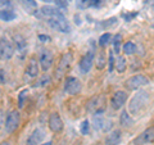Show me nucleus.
Here are the masks:
<instances>
[{"label":"nucleus","mask_w":154,"mask_h":145,"mask_svg":"<svg viewBox=\"0 0 154 145\" xmlns=\"http://www.w3.org/2000/svg\"><path fill=\"white\" fill-rule=\"evenodd\" d=\"M46 22H48V25L53 28V30H57V31H59L62 33H68L71 31L68 21H67V18L64 17V14L62 12L59 14H57V16L46 18Z\"/></svg>","instance_id":"nucleus-3"},{"label":"nucleus","mask_w":154,"mask_h":145,"mask_svg":"<svg viewBox=\"0 0 154 145\" xmlns=\"http://www.w3.org/2000/svg\"><path fill=\"white\" fill-rule=\"evenodd\" d=\"M119 125L122 127H131L134 125V118L127 109H123L119 114Z\"/></svg>","instance_id":"nucleus-18"},{"label":"nucleus","mask_w":154,"mask_h":145,"mask_svg":"<svg viewBox=\"0 0 154 145\" xmlns=\"http://www.w3.org/2000/svg\"><path fill=\"white\" fill-rule=\"evenodd\" d=\"M38 40H40L41 42H50L51 37L48 36V35H38Z\"/></svg>","instance_id":"nucleus-37"},{"label":"nucleus","mask_w":154,"mask_h":145,"mask_svg":"<svg viewBox=\"0 0 154 145\" xmlns=\"http://www.w3.org/2000/svg\"><path fill=\"white\" fill-rule=\"evenodd\" d=\"M114 50H109L108 51V71L109 73H112L116 68V59H114Z\"/></svg>","instance_id":"nucleus-25"},{"label":"nucleus","mask_w":154,"mask_h":145,"mask_svg":"<svg viewBox=\"0 0 154 145\" xmlns=\"http://www.w3.org/2000/svg\"><path fill=\"white\" fill-rule=\"evenodd\" d=\"M14 45H16V51L19 57V59H23L27 53V42L22 36H14Z\"/></svg>","instance_id":"nucleus-15"},{"label":"nucleus","mask_w":154,"mask_h":145,"mask_svg":"<svg viewBox=\"0 0 154 145\" xmlns=\"http://www.w3.org/2000/svg\"><path fill=\"white\" fill-rule=\"evenodd\" d=\"M105 0H90L91 8H102L104 5Z\"/></svg>","instance_id":"nucleus-33"},{"label":"nucleus","mask_w":154,"mask_h":145,"mask_svg":"<svg viewBox=\"0 0 154 145\" xmlns=\"http://www.w3.org/2000/svg\"><path fill=\"white\" fill-rule=\"evenodd\" d=\"M110 40H112V33H110V32H105V33H103V35L99 37V45L102 48L107 46L110 42Z\"/></svg>","instance_id":"nucleus-26"},{"label":"nucleus","mask_w":154,"mask_h":145,"mask_svg":"<svg viewBox=\"0 0 154 145\" xmlns=\"http://www.w3.org/2000/svg\"><path fill=\"white\" fill-rule=\"evenodd\" d=\"M150 84V81L146 76L144 75H134L130 79L126 80L125 82V88L128 91H135V90H140L143 86H146Z\"/></svg>","instance_id":"nucleus-5"},{"label":"nucleus","mask_w":154,"mask_h":145,"mask_svg":"<svg viewBox=\"0 0 154 145\" xmlns=\"http://www.w3.org/2000/svg\"><path fill=\"white\" fill-rule=\"evenodd\" d=\"M19 123H21V116H19V112L16 109L11 110V112L7 114L5 123H4L5 132L7 134H13L19 127Z\"/></svg>","instance_id":"nucleus-6"},{"label":"nucleus","mask_w":154,"mask_h":145,"mask_svg":"<svg viewBox=\"0 0 154 145\" xmlns=\"http://www.w3.org/2000/svg\"><path fill=\"white\" fill-rule=\"evenodd\" d=\"M54 4L57 8H59L60 11L62 9H67V7H68V3L66 2V0H54Z\"/></svg>","instance_id":"nucleus-32"},{"label":"nucleus","mask_w":154,"mask_h":145,"mask_svg":"<svg viewBox=\"0 0 154 145\" xmlns=\"http://www.w3.org/2000/svg\"><path fill=\"white\" fill-rule=\"evenodd\" d=\"M48 123H49V128L55 134L62 132L63 131V128H64L63 119H62L60 114L58 112H54V113H51L49 116V121H48Z\"/></svg>","instance_id":"nucleus-12"},{"label":"nucleus","mask_w":154,"mask_h":145,"mask_svg":"<svg viewBox=\"0 0 154 145\" xmlns=\"http://www.w3.org/2000/svg\"><path fill=\"white\" fill-rule=\"evenodd\" d=\"M40 2H44L45 4H49V3H54V0H40Z\"/></svg>","instance_id":"nucleus-40"},{"label":"nucleus","mask_w":154,"mask_h":145,"mask_svg":"<svg viewBox=\"0 0 154 145\" xmlns=\"http://www.w3.org/2000/svg\"><path fill=\"white\" fill-rule=\"evenodd\" d=\"M105 107H107V100L105 96L99 94V95H94L93 98H90L86 103V110L90 114H103Z\"/></svg>","instance_id":"nucleus-2"},{"label":"nucleus","mask_w":154,"mask_h":145,"mask_svg":"<svg viewBox=\"0 0 154 145\" xmlns=\"http://www.w3.org/2000/svg\"><path fill=\"white\" fill-rule=\"evenodd\" d=\"M113 21H114V17H113V18H109L108 21H103L102 25H103V27H105V28H107V27H108V28H109V27H114L116 25H117V23H110V22H113Z\"/></svg>","instance_id":"nucleus-36"},{"label":"nucleus","mask_w":154,"mask_h":145,"mask_svg":"<svg viewBox=\"0 0 154 145\" xmlns=\"http://www.w3.org/2000/svg\"><path fill=\"white\" fill-rule=\"evenodd\" d=\"M40 145H53V143H51V141H46V143H42V144H40Z\"/></svg>","instance_id":"nucleus-41"},{"label":"nucleus","mask_w":154,"mask_h":145,"mask_svg":"<svg viewBox=\"0 0 154 145\" xmlns=\"http://www.w3.org/2000/svg\"><path fill=\"white\" fill-rule=\"evenodd\" d=\"M81 81L73 76H67L64 80V93L68 95H77L81 93Z\"/></svg>","instance_id":"nucleus-7"},{"label":"nucleus","mask_w":154,"mask_h":145,"mask_svg":"<svg viewBox=\"0 0 154 145\" xmlns=\"http://www.w3.org/2000/svg\"><path fill=\"white\" fill-rule=\"evenodd\" d=\"M0 81H2V85H5V71H4L3 68L0 69Z\"/></svg>","instance_id":"nucleus-38"},{"label":"nucleus","mask_w":154,"mask_h":145,"mask_svg":"<svg viewBox=\"0 0 154 145\" xmlns=\"http://www.w3.org/2000/svg\"><path fill=\"white\" fill-rule=\"evenodd\" d=\"M2 145H11V144H9L8 141H4V143H2Z\"/></svg>","instance_id":"nucleus-42"},{"label":"nucleus","mask_w":154,"mask_h":145,"mask_svg":"<svg viewBox=\"0 0 154 145\" xmlns=\"http://www.w3.org/2000/svg\"><path fill=\"white\" fill-rule=\"evenodd\" d=\"M104 66H105L104 55H103V54H100L99 58H98V63H96V68H98V69H102V68H104Z\"/></svg>","instance_id":"nucleus-34"},{"label":"nucleus","mask_w":154,"mask_h":145,"mask_svg":"<svg viewBox=\"0 0 154 145\" xmlns=\"http://www.w3.org/2000/svg\"><path fill=\"white\" fill-rule=\"evenodd\" d=\"M45 139V131L40 127L35 128L26 140V145H40Z\"/></svg>","instance_id":"nucleus-14"},{"label":"nucleus","mask_w":154,"mask_h":145,"mask_svg":"<svg viewBox=\"0 0 154 145\" xmlns=\"http://www.w3.org/2000/svg\"><path fill=\"white\" fill-rule=\"evenodd\" d=\"M21 2H22L23 8H25L26 11H28V13L36 12V9H37L36 0H21Z\"/></svg>","instance_id":"nucleus-23"},{"label":"nucleus","mask_w":154,"mask_h":145,"mask_svg":"<svg viewBox=\"0 0 154 145\" xmlns=\"http://www.w3.org/2000/svg\"><path fill=\"white\" fill-rule=\"evenodd\" d=\"M80 131H81L82 135H89V132H90V122L88 119L82 121V123H81V126H80Z\"/></svg>","instance_id":"nucleus-29"},{"label":"nucleus","mask_w":154,"mask_h":145,"mask_svg":"<svg viewBox=\"0 0 154 145\" xmlns=\"http://www.w3.org/2000/svg\"><path fill=\"white\" fill-rule=\"evenodd\" d=\"M121 139H122L121 130L116 128L113 131H110L108 134V136L105 137V145H118L121 143Z\"/></svg>","instance_id":"nucleus-17"},{"label":"nucleus","mask_w":154,"mask_h":145,"mask_svg":"<svg viewBox=\"0 0 154 145\" xmlns=\"http://www.w3.org/2000/svg\"><path fill=\"white\" fill-rule=\"evenodd\" d=\"M50 81H51V79H50V76L49 75H44V76H41L40 77V80H38V86H40V88H45V86H48L50 84Z\"/></svg>","instance_id":"nucleus-28"},{"label":"nucleus","mask_w":154,"mask_h":145,"mask_svg":"<svg viewBox=\"0 0 154 145\" xmlns=\"http://www.w3.org/2000/svg\"><path fill=\"white\" fill-rule=\"evenodd\" d=\"M27 95H28V90L27 89L21 90V93L18 94V108H23L25 101L27 99Z\"/></svg>","instance_id":"nucleus-27"},{"label":"nucleus","mask_w":154,"mask_h":145,"mask_svg":"<svg viewBox=\"0 0 154 145\" xmlns=\"http://www.w3.org/2000/svg\"><path fill=\"white\" fill-rule=\"evenodd\" d=\"M112 127H113V122L110 119H105V123H104V127H103V130L102 131L103 132H108L109 130H112Z\"/></svg>","instance_id":"nucleus-35"},{"label":"nucleus","mask_w":154,"mask_h":145,"mask_svg":"<svg viewBox=\"0 0 154 145\" xmlns=\"http://www.w3.org/2000/svg\"><path fill=\"white\" fill-rule=\"evenodd\" d=\"M116 69H117L118 73H123V72L127 69V62L123 55H117V59H116Z\"/></svg>","instance_id":"nucleus-20"},{"label":"nucleus","mask_w":154,"mask_h":145,"mask_svg":"<svg viewBox=\"0 0 154 145\" xmlns=\"http://www.w3.org/2000/svg\"><path fill=\"white\" fill-rule=\"evenodd\" d=\"M136 16H137V13H132V14H125L123 17H125V19H126L127 22H130V21H131L132 18H135Z\"/></svg>","instance_id":"nucleus-39"},{"label":"nucleus","mask_w":154,"mask_h":145,"mask_svg":"<svg viewBox=\"0 0 154 145\" xmlns=\"http://www.w3.org/2000/svg\"><path fill=\"white\" fill-rule=\"evenodd\" d=\"M128 99V94L123 90H118V91H114L113 95L110 96V107H112L114 110H118L121 109L126 101Z\"/></svg>","instance_id":"nucleus-9"},{"label":"nucleus","mask_w":154,"mask_h":145,"mask_svg":"<svg viewBox=\"0 0 154 145\" xmlns=\"http://www.w3.org/2000/svg\"><path fill=\"white\" fill-rule=\"evenodd\" d=\"M149 101V94L146 91H139L137 94L134 95L128 104V112L131 116H140L148 107Z\"/></svg>","instance_id":"nucleus-1"},{"label":"nucleus","mask_w":154,"mask_h":145,"mask_svg":"<svg viewBox=\"0 0 154 145\" xmlns=\"http://www.w3.org/2000/svg\"><path fill=\"white\" fill-rule=\"evenodd\" d=\"M38 66H40V63H38L35 58H31L28 60L27 67H26V75L30 79H35V77L38 76Z\"/></svg>","instance_id":"nucleus-16"},{"label":"nucleus","mask_w":154,"mask_h":145,"mask_svg":"<svg viewBox=\"0 0 154 145\" xmlns=\"http://www.w3.org/2000/svg\"><path fill=\"white\" fill-rule=\"evenodd\" d=\"M113 50L114 53L118 55V53L121 51V45H122V35H119V33H117V35L113 36Z\"/></svg>","instance_id":"nucleus-24"},{"label":"nucleus","mask_w":154,"mask_h":145,"mask_svg":"<svg viewBox=\"0 0 154 145\" xmlns=\"http://www.w3.org/2000/svg\"><path fill=\"white\" fill-rule=\"evenodd\" d=\"M94 59H95V54L93 50H88V53H85L81 58L80 63H79V68H80V72L82 75H86L89 73L91 67L94 64Z\"/></svg>","instance_id":"nucleus-10"},{"label":"nucleus","mask_w":154,"mask_h":145,"mask_svg":"<svg viewBox=\"0 0 154 145\" xmlns=\"http://www.w3.org/2000/svg\"><path fill=\"white\" fill-rule=\"evenodd\" d=\"M105 123V118L103 117V114H94L93 116V126L96 131H102Z\"/></svg>","instance_id":"nucleus-19"},{"label":"nucleus","mask_w":154,"mask_h":145,"mask_svg":"<svg viewBox=\"0 0 154 145\" xmlns=\"http://www.w3.org/2000/svg\"><path fill=\"white\" fill-rule=\"evenodd\" d=\"M0 17H2V21H4V22H11L13 19H16L17 16L13 9H5V11L0 12Z\"/></svg>","instance_id":"nucleus-21"},{"label":"nucleus","mask_w":154,"mask_h":145,"mask_svg":"<svg viewBox=\"0 0 154 145\" xmlns=\"http://www.w3.org/2000/svg\"><path fill=\"white\" fill-rule=\"evenodd\" d=\"M76 5H77V8H80V9L91 8L90 0H77V2H76Z\"/></svg>","instance_id":"nucleus-30"},{"label":"nucleus","mask_w":154,"mask_h":145,"mask_svg":"<svg viewBox=\"0 0 154 145\" xmlns=\"http://www.w3.org/2000/svg\"><path fill=\"white\" fill-rule=\"evenodd\" d=\"M16 54V45L12 41H9L7 37H2L0 42V57L3 60H9Z\"/></svg>","instance_id":"nucleus-8"},{"label":"nucleus","mask_w":154,"mask_h":145,"mask_svg":"<svg viewBox=\"0 0 154 145\" xmlns=\"http://www.w3.org/2000/svg\"><path fill=\"white\" fill-rule=\"evenodd\" d=\"M0 5H2V11L13 9V2L12 0H0Z\"/></svg>","instance_id":"nucleus-31"},{"label":"nucleus","mask_w":154,"mask_h":145,"mask_svg":"<svg viewBox=\"0 0 154 145\" xmlns=\"http://www.w3.org/2000/svg\"><path fill=\"white\" fill-rule=\"evenodd\" d=\"M53 62H54V55L50 50H42L41 54H40V59H38V63H40V68L44 71V72H48L51 66H53Z\"/></svg>","instance_id":"nucleus-13"},{"label":"nucleus","mask_w":154,"mask_h":145,"mask_svg":"<svg viewBox=\"0 0 154 145\" xmlns=\"http://www.w3.org/2000/svg\"><path fill=\"white\" fill-rule=\"evenodd\" d=\"M154 143V126L145 128L144 131L134 139V145H144Z\"/></svg>","instance_id":"nucleus-11"},{"label":"nucleus","mask_w":154,"mask_h":145,"mask_svg":"<svg viewBox=\"0 0 154 145\" xmlns=\"http://www.w3.org/2000/svg\"><path fill=\"white\" fill-rule=\"evenodd\" d=\"M136 49H137V46L135 45L132 41L125 42L123 46H122V50H123V53H125L126 55H132V54H135V53H136Z\"/></svg>","instance_id":"nucleus-22"},{"label":"nucleus","mask_w":154,"mask_h":145,"mask_svg":"<svg viewBox=\"0 0 154 145\" xmlns=\"http://www.w3.org/2000/svg\"><path fill=\"white\" fill-rule=\"evenodd\" d=\"M72 62H73V55H72L71 51H67L60 57L59 63L57 64V68H55V79L57 80H60L62 77L69 71Z\"/></svg>","instance_id":"nucleus-4"}]
</instances>
